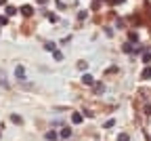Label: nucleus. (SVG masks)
Masks as SVG:
<instances>
[{"mask_svg": "<svg viewBox=\"0 0 151 141\" xmlns=\"http://www.w3.org/2000/svg\"><path fill=\"white\" fill-rule=\"evenodd\" d=\"M61 137L69 139V137H72V128H61Z\"/></svg>", "mask_w": 151, "mask_h": 141, "instance_id": "6", "label": "nucleus"}, {"mask_svg": "<svg viewBox=\"0 0 151 141\" xmlns=\"http://www.w3.org/2000/svg\"><path fill=\"white\" fill-rule=\"evenodd\" d=\"M94 91H97V93H99V95H101V93L105 91V86H103V84H94Z\"/></svg>", "mask_w": 151, "mask_h": 141, "instance_id": "14", "label": "nucleus"}, {"mask_svg": "<svg viewBox=\"0 0 151 141\" xmlns=\"http://www.w3.org/2000/svg\"><path fill=\"white\" fill-rule=\"evenodd\" d=\"M82 84H86V86H88V84H94V78H92L90 74H84V76H82Z\"/></svg>", "mask_w": 151, "mask_h": 141, "instance_id": "4", "label": "nucleus"}, {"mask_svg": "<svg viewBox=\"0 0 151 141\" xmlns=\"http://www.w3.org/2000/svg\"><path fill=\"white\" fill-rule=\"evenodd\" d=\"M86 17H88L86 11H80V13H78V19H86Z\"/></svg>", "mask_w": 151, "mask_h": 141, "instance_id": "16", "label": "nucleus"}, {"mask_svg": "<svg viewBox=\"0 0 151 141\" xmlns=\"http://www.w3.org/2000/svg\"><path fill=\"white\" fill-rule=\"evenodd\" d=\"M15 76H17V78H19V80L23 82V80H25V69H23L21 65H17V67H15Z\"/></svg>", "mask_w": 151, "mask_h": 141, "instance_id": "2", "label": "nucleus"}, {"mask_svg": "<svg viewBox=\"0 0 151 141\" xmlns=\"http://www.w3.org/2000/svg\"><path fill=\"white\" fill-rule=\"evenodd\" d=\"M0 84H2V86H8V82H6V74H4V69H0Z\"/></svg>", "mask_w": 151, "mask_h": 141, "instance_id": "8", "label": "nucleus"}, {"mask_svg": "<svg viewBox=\"0 0 151 141\" xmlns=\"http://www.w3.org/2000/svg\"><path fill=\"white\" fill-rule=\"evenodd\" d=\"M11 120L15 122V124H21V122H23V120H21L19 116H17V114H13V116H11Z\"/></svg>", "mask_w": 151, "mask_h": 141, "instance_id": "12", "label": "nucleus"}, {"mask_svg": "<svg viewBox=\"0 0 151 141\" xmlns=\"http://www.w3.org/2000/svg\"><path fill=\"white\" fill-rule=\"evenodd\" d=\"M128 38H130V42H139V34H134V32H132Z\"/></svg>", "mask_w": 151, "mask_h": 141, "instance_id": "13", "label": "nucleus"}, {"mask_svg": "<svg viewBox=\"0 0 151 141\" xmlns=\"http://www.w3.org/2000/svg\"><path fill=\"white\" fill-rule=\"evenodd\" d=\"M111 2H113V4H120V2H124V0H111Z\"/></svg>", "mask_w": 151, "mask_h": 141, "instance_id": "19", "label": "nucleus"}, {"mask_svg": "<svg viewBox=\"0 0 151 141\" xmlns=\"http://www.w3.org/2000/svg\"><path fill=\"white\" fill-rule=\"evenodd\" d=\"M8 23V17L4 15V17H0V28H2V25H6Z\"/></svg>", "mask_w": 151, "mask_h": 141, "instance_id": "15", "label": "nucleus"}, {"mask_svg": "<svg viewBox=\"0 0 151 141\" xmlns=\"http://www.w3.org/2000/svg\"><path fill=\"white\" fill-rule=\"evenodd\" d=\"M2 4H6V0H0V6H2Z\"/></svg>", "mask_w": 151, "mask_h": 141, "instance_id": "20", "label": "nucleus"}, {"mask_svg": "<svg viewBox=\"0 0 151 141\" xmlns=\"http://www.w3.org/2000/svg\"><path fill=\"white\" fill-rule=\"evenodd\" d=\"M141 78H143V80H149V78H151V65H147V67L143 69V74H141Z\"/></svg>", "mask_w": 151, "mask_h": 141, "instance_id": "5", "label": "nucleus"}, {"mask_svg": "<svg viewBox=\"0 0 151 141\" xmlns=\"http://www.w3.org/2000/svg\"><path fill=\"white\" fill-rule=\"evenodd\" d=\"M19 11H21V15H23V17H32V15H34V8H32L30 4H25V6H21Z\"/></svg>", "mask_w": 151, "mask_h": 141, "instance_id": "1", "label": "nucleus"}, {"mask_svg": "<svg viewBox=\"0 0 151 141\" xmlns=\"http://www.w3.org/2000/svg\"><path fill=\"white\" fill-rule=\"evenodd\" d=\"M143 61H145V63H149V61H151V49H149V51H145V55H143Z\"/></svg>", "mask_w": 151, "mask_h": 141, "instance_id": "10", "label": "nucleus"}, {"mask_svg": "<svg viewBox=\"0 0 151 141\" xmlns=\"http://www.w3.org/2000/svg\"><path fill=\"white\" fill-rule=\"evenodd\" d=\"M44 49H48V51H55V44H52V42H46V44H44Z\"/></svg>", "mask_w": 151, "mask_h": 141, "instance_id": "18", "label": "nucleus"}, {"mask_svg": "<svg viewBox=\"0 0 151 141\" xmlns=\"http://www.w3.org/2000/svg\"><path fill=\"white\" fill-rule=\"evenodd\" d=\"M52 57H55V61H63V53H61V51H52Z\"/></svg>", "mask_w": 151, "mask_h": 141, "instance_id": "7", "label": "nucleus"}, {"mask_svg": "<svg viewBox=\"0 0 151 141\" xmlns=\"http://www.w3.org/2000/svg\"><path fill=\"white\" fill-rule=\"evenodd\" d=\"M46 139H48V141H55V139H57V133H55V131H48V133H46Z\"/></svg>", "mask_w": 151, "mask_h": 141, "instance_id": "9", "label": "nucleus"}, {"mask_svg": "<svg viewBox=\"0 0 151 141\" xmlns=\"http://www.w3.org/2000/svg\"><path fill=\"white\" fill-rule=\"evenodd\" d=\"M118 141H128V135H126V133H122V135H118Z\"/></svg>", "mask_w": 151, "mask_h": 141, "instance_id": "17", "label": "nucleus"}, {"mask_svg": "<svg viewBox=\"0 0 151 141\" xmlns=\"http://www.w3.org/2000/svg\"><path fill=\"white\" fill-rule=\"evenodd\" d=\"M15 13H17L15 6H6V17H11V15H15Z\"/></svg>", "mask_w": 151, "mask_h": 141, "instance_id": "11", "label": "nucleus"}, {"mask_svg": "<svg viewBox=\"0 0 151 141\" xmlns=\"http://www.w3.org/2000/svg\"><path fill=\"white\" fill-rule=\"evenodd\" d=\"M82 120H84L82 114H78V112H74V114H72V122H74V124H80Z\"/></svg>", "mask_w": 151, "mask_h": 141, "instance_id": "3", "label": "nucleus"}]
</instances>
